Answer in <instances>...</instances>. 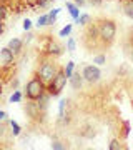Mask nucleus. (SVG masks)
I'll return each instance as SVG.
<instances>
[{
  "label": "nucleus",
  "instance_id": "obj_1",
  "mask_svg": "<svg viewBox=\"0 0 133 150\" xmlns=\"http://www.w3.org/2000/svg\"><path fill=\"white\" fill-rule=\"evenodd\" d=\"M43 93H45V85H43V80L40 77H35V79H32L27 83L25 95L28 100H38Z\"/></svg>",
  "mask_w": 133,
  "mask_h": 150
},
{
  "label": "nucleus",
  "instance_id": "obj_2",
  "mask_svg": "<svg viewBox=\"0 0 133 150\" xmlns=\"http://www.w3.org/2000/svg\"><path fill=\"white\" fill-rule=\"evenodd\" d=\"M98 33H100V38L105 40V42H113L115 40V35H117V25L113 20H103L98 27Z\"/></svg>",
  "mask_w": 133,
  "mask_h": 150
},
{
  "label": "nucleus",
  "instance_id": "obj_3",
  "mask_svg": "<svg viewBox=\"0 0 133 150\" xmlns=\"http://www.w3.org/2000/svg\"><path fill=\"white\" fill-rule=\"evenodd\" d=\"M67 80H68V77L65 75V72H57V75L53 77V80L50 82V87H48V93H50V97L60 95L62 90H63V87L67 85Z\"/></svg>",
  "mask_w": 133,
  "mask_h": 150
},
{
  "label": "nucleus",
  "instance_id": "obj_4",
  "mask_svg": "<svg viewBox=\"0 0 133 150\" xmlns=\"http://www.w3.org/2000/svg\"><path fill=\"white\" fill-rule=\"evenodd\" d=\"M38 75L43 82H52L53 77L57 75V67L55 64H50V62H43L38 69Z\"/></svg>",
  "mask_w": 133,
  "mask_h": 150
},
{
  "label": "nucleus",
  "instance_id": "obj_5",
  "mask_svg": "<svg viewBox=\"0 0 133 150\" xmlns=\"http://www.w3.org/2000/svg\"><path fill=\"white\" fill-rule=\"evenodd\" d=\"M82 75H83V80L88 82V83H96V82L101 79V72L98 67H95V65H87L85 69H83V72H82Z\"/></svg>",
  "mask_w": 133,
  "mask_h": 150
},
{
  "label": "nucleus",
  "instance_id": "obj_6",
  "mask_svg": "<svg viewBox=\"0 0 133 150\" xmlns=\"http://www.w3.org/2000/svg\"><path fill=\"white\" fill-rule=\"evenodd\" d=\"M70 85H72V88H75V90H80L82 88V85H83V75L80 74H72V77L68 79Z\"/></svg>",
  "mask_w": 133,
  "mask_h": 150
},
{
  "label": "nucleus",
  "instance_id": "obj_7",
  "mask_svg": "<svg viewBox=\"0 0 133 150\" xmlns=\"http://www.w3.org/2000/svg\"><path fill=\"white\" fill-rule=\"evenodd\" d=\"M13 55H15V54H13L8 47H5V48H2V50H0V59H2V62L7 64V65L13 62Z\"/></svg>",
  "mask_w": 133,
  "mask_h": 150
},
{
  "label": "nucleus",
  "instance_id": "obj_8",
  "mask_svg": "<svg viewBox=\"0 0 133 150\" xmlns=\"http://www.w3.org/2000/svg\"><path fill=\"white\" fill-rule=\"evenodd\" d=\"M22 45H23V42H22L20 38H12L7 47L10 48L13 54H20V52H22Z\"/></svg>",
  "mask_w": 133,
  "mask_h": 150
},
{
  "label": "nucleus",
  "instance_id": "obj_9",
  "mask_svg": "<svg viewBox=\"0 0 133 150\" xmlns=\"http://www.w3.org/2000/svg\"><path fill=\"white\" fill-rule=\"evenodd\" d=\"M47 50H48V54L50 55H55V57H58V55L62 54V47H60L57 42H50Z\"/></svg>",
  "mask_w": 133,
  "mask_h": 150
},
{
  "label": "nucleus",
  "instance_id": "obj_10",
  "mask_svg": "<svg viewBox=\"0 0 133 150\" xmlns=\"http://www.w3.org/2000/svg\"><path fill=\"white\" fill-rule=\"evenodd\" d=\"M67 8H68L72 18H75V20H77V18L80 17V10H78V7L75 5V4H72V2H67Z\"/></svg>",
  "mask_w": 133,
  "mask_h": 150
},
{
  "label": "nucleus",
  "instance_id": "obj_11",
  "mask_svg": "<svg viewBox=\"0 0 133 150\" xmlns=\"http://www.w3.org/2000/svg\"><path fill=\"white\" fill-rule=\"evenodd\" d=\"M123 13H125L128 18H132L133 20V0H128L127 4L123 5Z\"/></svg>",
  "mask_w": 133,
  "mask_h": 150
},
{
  "label": "nucleus",
  "instance_id": "obj_12",
  "mask_svg": "<svg viewBox=\"0 0 133 150\" xmlns=\"http://www.w3.org/2000/svg\"><path fill=\"white\" fill-rule=\"evenodd\" d=\"M58 8H53L52 12H50V13H48V25H53V23H55V17L58 15Z\"/></svg>",
  "mask_w": 133,
  "mask_h": 150
},
{
  "label": "nucleus",
  "instance_id": "obj_13",
  "mask_svg": "<svg viewBox=\"0 0 133 150\" xmlns=\"http://www.w3.org/2000/svg\"><path fill=\"white\" fill-rule=\"evenodd\" d=\"M73 67H75V64H73V62H68V64H67V67H65V70H63V72H65V75H67L68 79L72 77V74H73Z\"/></svg>",
  "mask_w": 133,
  "mask_h": 150
},
{
  "label": "nucleus",
  "instance_id": "obj_14",
  "mask_svg": "<svg viewBox=\"0 0 133 150\" xmlns=\"http://www.w3.org/2000/svg\"><path fill=\"white\" fill-rule=\"evenodd\" d=\"M108 149H110V150H120V149H122V144H120V140L113 139L112 142H110V145H108Z\"/></svg>",
  "mask_w": 133,
  "mask_h": 150
},
{
  "label": "nucleus",
  "instance_id": "obj_15",
  "mask_svg": "<svg viewBox=\"0 0 133 150\" xmlns=\"http://www.w3.org/2000/svg\"><path fill=\"white\" fill-rule=\"evenodd\" d=\"M10 127H12V134L15 135V137H17V135H20V125H18L17 122H13V120H12Z\"/></svg>",
  "mask_w": 133,
  "mask_h": 150
},
{
  "label": "nucleus",
  "instance_id": "obj_16",
  "mask_svg": "<svg viewBox=\"0 0 133 150\" xmlns=\"http://www.w3.org/2000/svg\"><path fill=\"white\" fill-rule=\"evenodd\" d=\"M20 100H22V93L18 90L13 92V93H12V97H10V102L12 103H17V102H20Z\"/></svg>",
  "mask_w": 133,
  "mask_h": 150
},
{
  "label": "nucleus",
  "instance_id": "obj_17",
  "mask_svg": "<svg viewBox=\"0 0 133 150\" xmlns=\"http://www.w3.org/2000/svg\"><path fill=\"white\" fill-rule=\"evenodd\" d=\"M70 32H72V25H67V27H63L62 30H60V37H68L70 35Z\"/></svg>",
  "mask_w": 133,
  "mask_h": 150
},
{
  "label": "nucleus",
  "instance_id": "obj_18",
  "mask_svg": "<svg viewBox=\"0 0 133 150\" xmlns=\"http://www.w3.org/2000/svg\"><path fill=\"white\" fill-rule=\"evenodd\" d=\"M88 20H90V15H80L78 18H77V22H78L80 25H87V23H88Z\"/></svg>",
  "mask_w": 133,
  "mask_h": 150
},
{
  "label": "nucleus",
  "instance_id": "obj_19",
  "mask_svg": "<svg viewBox=\"0 0 133 150\" xmlns=\"http://www.w3.org/2000/svg\"><path fill=\"white\" fill-rule=\"evenodd\" d=\"M38 27H43V25H48V15H42L38 17V22H37Z\"/></svg>",
  "mask_w": 133,
  "mask_h": 150
},
{
  "label": "nucleus",
  "instance_id": "obj_20",
  "mask_svg": "<svg viewBox=\"0 0 133 150\" xmlns=\"http://www.w3.org/2000/svg\"><path fill=\"white\" fill-rule=\"evenodd\" d=\"M106 62V57L105 55H96L95 59H93V64H98V65H103Z\"/></svg>",
  "mask_w": 133,
  "mask_h": 150
},
{
  "label": "nucleus",
  "instance_id": "obj_21",
  "mask_svg": "<svg viewBox=\"0 0 133 150\" xmlns=\"http://www.w3.org/2000/svg\"><path fill=\"white\" fill-rule=\"evenodd\" d=\"M52 149L53 150H63L65 145H62V142H58V140H55V142H52Z\"/></svg>",
  "mask_w": 133,
  "mask_h": 150
},
{
  "label": "nucleus",
  "instance_id": "obj_22",
  "mask_svg": "<svg viewBox=\"0 0 133 150\" xmlns=\"http://www.w3.org/2000/svg\"><path fill=\"white\" fill-rule=\"evenodd\" d=\"M5 15H7V7L5 5H0V20H2V22H4Z\"/></svg>",
  "mask_w": 133,
  "mask_h": 150
},
{
  "label": "nucleus",
  "instance_id": "obj_23",
  "mask_svg": "<svg viewBox=\"0 0 133 150\" xmlns=\"http://www.w3.org/2000/svg\"><path fill=\"white\" fill-rule=\"evenodd\" d=\"M73 50H75V40L70 38L68 40V52H73Z\"/></svg>",
  "mask_w": 133,
  "mask_h": 150
},
{
  "label": "nucleus",
  "instance_id": "obj_24",
  "mask_svg": "<svg viewBox=\"0 0 133 150\" xmlns=\"http://www.w3.org/2000/svg\"><path fill=\"white\" fill-rule=\"evenodd\" d=\"M30 27H32V22L27 18V20L23 22V28H25V30H30Z\"/></svg>",
  "mask_w": 133,
  "mask_h": 150
},
{
  "label": "nucleus",
  "instance_id": "obj_25",
  "mask_svg": "<svg viewBox=\"0 0 133 150\" xmlns=\"http://www.w3.org/2000/svg\"><path fill=\"white\" fill-rule=\"evenodd\" d=\"M65 100H62V102H60V117H63V110H65Z\"/></svg>",
  "mask_w": 133,
  "mask_h": 150
},
{
  "label": "nucleus",
  "instance_id": "obj_26",
  "mask_svg": "<svg viewBox=\"0 0 133 150\" xmlns=\"http://www.w3.org/2000/svg\"><path fill=\"white\" fill-rule=\"evenodd\" d=\"M88 2H90L93 7H98V5H101V2H103V0H88Z\"/></svg>",
  "mask_w": 133,
  "mask_h": 150
},
{
  "label": "nucleus",
  "instance_id": "obj_27",
  "mask_svg": "<svg viewBox=\"0 0 133 150\" xmlns=\"http://www.w3.org/2000/svg\"><path fill=\"white\" fill-rule=\"evenodd\" d=\"M48 2H50V0H37V5L38 7H45Z\"/></svg>",
  "mask_w": 133,
  "mask_h": 150
},
{
  "label": "nucleus",
  "instance_id": "obj_28",
  "mask_svg": "<svg viewBox=\"0 0 133 150\" xmlns=\"http://www.w3.org/2000/svg\"><path fill=\"white\" fill-rule=\"evenodd\" d=\"M75 5H77V7H82V5H85V0H75Z\"/></svg>",
  "mask_w": 133,
  "mask_h": 150
},
{
  "label": "nucleus",
  "instance_id": "obj_29",
  "mask_svg": "<svg viewBox=\"0 0 133 150\" xmlns=\"http://www.w3.org/2000/svg\"><path fill=\"white\" fill-rule=\"evenodd\" d=\"M4 134H5V125H4V123H0V137H2Z\"/></svg>",
  "mask_w": 133,
  "mask_h": 150
},
{
  "label": "nucleus",
  "instance_id": "obj_30",
  "mask_svg": "<svg viewBox=\"0 0 133 150\" xmlns=\"http://www.w3.org/2000/svg\"><path fill=\"white\" fill-rule=\"evenodd\" d=\"M7 118V113L5 112H0V122H2V120H5Z\"/></svg>",
  "mask_w": 133,
  "mask_h": 150
},
{
  "label": "nucleus",
  "instance_id": "obj_31",
  "mask_svg": "<svg viewBox=\"0 0 133 150\" xmlns=\"http://www.w3.org/2000/svg\"><path fill=\"white\" fill-rule=\"evenodd\" d=\"M2 33H4V23H2V20H0V37H2Z\"/></svg>",
  "mask_w": 133,
  "mask_h": 150
},
{
  "label": "nucleus",
  "instance_id": "obj_32",
  "mask_svg": "<svg viewBox=\"0 0 133 150\" xmlns=\"http://www.w3.org/2000/svg\"><path fill=\"white\" fill-rule=\"evenodd\" d=\"M132 59H133V50H132Z\"/></svg>",
  "mask_w": 133,
  "mask_h": 150
},
{
  "label": "nucleus",
  "instance_id": "obj_33",
  "mask_svg": "<svg viewBox=\"0 0 133 150\" xmlns=\"http://www.w3.org/2000/svg\"><path fill=\"white\" fill-rule=\"evenodd\" d=\"M50 2H53V0H50Z\"/></svg>",
  "mask_w": 133,
  "mask_h": 150
}]
</instances>
